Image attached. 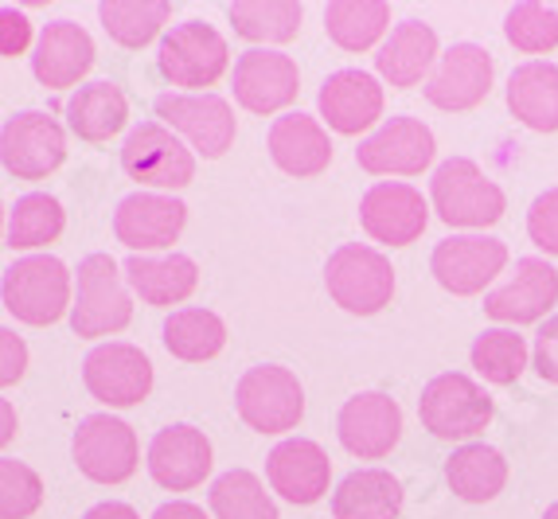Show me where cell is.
Segmentation results:
<instances>
[{"label": "cell", "instance_id": "cell-24", "mask_svg": "<svg viewBox=\"0 0 558 519\" xmlns=\"http://www.w3.org/2000/svg\"><path fill=\"white\" fill-rule=\"evenodd\" d=\"M94 67V39L75 20H51L36 39V56H32V74L47 90H66L75 86ZM78 90V86H75Z\"/></svg>", "mask_w": 558, "mask_h": 519}, {"label": "cell", "instance_id": "cell-29", "mask_svg": "<svg viewBox=\"0 0 558 519\" xmlns=\"http://www.w3.org/2000/svg\"><path fill=\"white\" fill-rule=\"evenodd\" d=\"M402 484L387 469H355L332 492L336 519H399Z\"/></svg>", "mask_w": 558, "mask_h": 519}, {"label": "cell", "instance_id": "cell-10", "mask_svg": "<svg viewBox=\"0 0 558 519\" xmlns=\"http://www.w3.org/2000/svg\"><path fill=\"white\" fill-rule=\"evenodd\" d=\"M153 110H157L160 125L184 133L187 145L207 160L223 157L227 148L234 145V133H239V121H234L231 102L219 98V94H184V90L172 94L168 90L153 102Z\"/></svg>", "mask_w": 558, "mask_h": 519}, {"label": "cell", "instance_id": "cell-34", "mask_svg": "<svg viewBox=\"0 0 558 519\" xmlns=\"http://www.w3.org/2000/svg\"><path fill=\"white\" fill-rule=\"evenodd\" d=\"M98 20L113 44L137 51L165 32V24L172 20V4L168 0H106L98 4Z\"/></svg>", "mask_w": 558, "mask_h": 519}, {"label": "cell", "instance_id": "cell-5", "mask_svg": "<svg viewBox=\"0 0 558 519\" xmlns=\"http://www.w3.org/2000/svg\"><path fill=\"white\" fill-rule=\"evenodd\" d=\"M418 418L441 442H469L493 422V395L461 371H446L422 387Z\"/></svg>", "mask_w": 558, "mask_h": 519}, {"label": "cell", "instance_id": "cell-16", "mask_svg": "<svg viewBox=\"0 0 558 519\" xmlns=\"http://www.w3.org/2000/svg\"><path fill=\"white\" fill-rule=\"evenodd\" d=\"M493 79L496 63L481 44H453L449 51H441L438 67L426 79V102L446 113L473 110L488 98Z\"/></svg>", "mask_w": 558, "mask_h": 519}, {"label": "cell", "instance_id": "cell-22", "mask_svg": "<svg viewBox=\"0 0 558 519\" xmlns=\"http://www.w3.org/2000/svg\"><path fill=\"white\" fill-rule=\"evenodd\" d=\"M149 476L168 492H192L211 473V442L196 426H165L149 442Z\"/></svg>", "mask_w": 558, "mask_h": 519}, {"label": "cell", "instance_id": "cell-43", "mask_svg": "<svg viewBox=\"0 0 558 519\" xmlns=\"http://www.w3.org/2000/svg\"><path fill=\"white\" fill-rule=\"evenodd\" d=\"M535 371L543 383H558V316L535 333Z\"/></svg>", "mask_w": 558, "mask_h": 519}, {"label": "cell", "instance_id": "cell-26", "mask_svg": "<svg viewBox=\"0 0 558 519\" xmlns=\"http://www.w3.org/2000/svg\"><path fill=\"white\" fill-rule=\"evenodd\" d=\"M438 32L422 24V20H402L395 24L391 36L383 39L379 56H375V71L395 86V90H410L418 86L426 74L438 67Z\"/></svg>", "mask_w": 558, "mask_h": 519}, {"label": "cell", "instance_id": "cell-30", "mask_svg": "<svg viewBox=\"0 0 558 519\" xmlns=\"http://www.w3.org/2000/svg\"><path fill=\"white\" fill-rule=\"evenodd\" d=\"M446 481L465 504H488L508 484V461L493 445L469 442L453 449V457L446 461Z\"/></svg>", "mask_w": 558, "mask_h": 519}, {"label": "cell", "instance_id": "cell-1", "mask_svg": "<svg viewBox=\"0 0 558 519\" xmlns=\"http://www.w3.org/2000/svg\"><path fill=\"white\" fill-rule=\"evenodd\" d=\"M71 269L66 262H59L56 254H32V258H20L4 269V281H0V297H4V309H9L16 321L24 325H56L59 316L71 313Z\"/></svg>", "mask_w": 558, "mask_h": 519}, {"label": "cell", "instance_id": "cell-44", "mask_svg": "<svg viewBox=\"0 0 558 519\" xmlns=\"http://www.w3.org/2000/svg\"><path fill=\"white\" fill-rule=\"evenodd\" d=\"M0 348H4V360H0V383L12 387V383L24 379V367H28V348L12 328H0Z\"/></svg>", "mask_w": 558, "mask_h": 519}, {"label": "cell", "instance_id": "cell-46", "mask_svg": "<svg viewBox=\"0 0 558 519\" xmlns=\"http://www.w3.org/2000/svg\"><path fill=\"white\" fill-rule=\"evenodd\" d=\"M83 519H141V516L130 508V504H121V500H106V504H94V508L86 511Z\"/></svg>", "mask_w": 558, "mask_h": 519}, {"label": "cell", "instance_id": "cell-36", "mask_svg": "<svg viewBox=\"0 0 558 519\" xmlns=\"http://www.w3.org/2000/svg\"><path fill=\"white\" fill-rule=\"evenodd\" d=\"M63 227H66V212L56 195L28 192L12 204L4 242H9L12 251H39L47 242H56L63 234Z\"/></svg>", "mask_w": 558, "mask_h": 519}, {"label": "cell", "instance_id": "cell-38", "mask_svg": "<svg viewBox=\"0 0 558 519\" xmlns=\"http://www.w3.org/2000/svg\"><path fill=\"white\" fill-rule=\"evenodd\" d=\"M473 360L476 375L484 383H496V387H508L527 371V340H523L515 328H484L473 340Z\"/></svg>", "mask_w": 558, "mask_h": 519}, {"label": "cell", "instance_id": "cell-27", "mask_svg": "<svg viewBox=\"0 0 558 519\" xmlns=\"http://www.w3.org/2000/svg\"><path fill=\"white\" fill-rule=\"evenodd\" d=\"M121 269H125V281L133 286V293L153 309L180 305L199 286V269L187 254H165V258L130 254Z\"/></svg>", "mask_w": 558, "mask_h": 519}, {"label": "cell", "instance_id": "cell-21", "mask_svg": "<svg viewBox=\"0 0 558 519\" xmlns=\"http://www.w3.org/2000/svg\"><path fill=\"white\" fill-rule=\"evenodd\" d=\"M266 481L289 504H317L332 481V461L317 442L308 437H286L266 457Z\"/></svg>", "mask_w": 558, "mask_h": 519}, {"label": "cell", "instance_id": "cell-2", "mask_svg": "<svg viewBox=\"0 0 558 519\" xmlns=\"http://www.w3.org/2000/svg\"><path fill=\"white\" fill-rule=\"evenodd\" d=\"M429 204L449 227H493L504 219V188L481 172V165L469 157H449L434 168L429 180Z\"/></svg>", "mask_w": 558, "mask_h": 519}, {"label": "cell", "instance_id": "cell-11", "mask_svg": "<svg viewBox=\"0 0 558 519\" xmlns=\"http://www.w3.org/2000/svg\"><path fill=\"white\" fill-rule=\"evenodd\" d=\"M0 160L16 180H47L66 160V133L51 113H12L0 130Z\"/></svg>", "mask_w": 558, "mask_h": 519}, {"label": "cell", "instance_id": "cell-28", "mask_svg": "<svg viewBox=\"0 0 558 519\" xmlns=\"http://www.w3.org/2000/svg\"><path fill=\"white\" fill-rule=\"evenodd\" d=\"M508 110L535 133H558V67L531 59L508 74Z\"/></svg>", "mask_w": 558, "mask_h": 519}, {"label": "cell", "instance_id": "cell-40", "mask_svg": "<svg viewBox=\"0 0 558 519\" xmlns=\"http://www.w3.org/2000/svg\"><path fill=\"white\" fill-rule=\"evenodd\" d=\"M44 504V481L32 464L16 457H0V516L28 519Z\"/></svg>", "mask_w": 558, "mask_h": 519}, {"label": "cell", "instance_id": "cell-23", "mask_svg": "<svg viewBox=\"0 0 558 519\" xmlns=\"http://www.w3.org/2000/svg\"><path fill=\"white\" fill-rule=\"evenodd\" d=\"M317 106L328 130L355 137V133L372 130L375 121L383 118V86L375 74L344 67V71H332L325 79V86L317 94Z\"/></svg>", "mask_w": 558, "mask_h": 519}, {"label": "cell", "instance_id": "cell-20", "mask_svg": "<svg viewBox=\"0 0 558 519\" xmlns=\"http://www.w3.org/2000/svg\"><path fill=\"white\" fill-rule=\"evenodd\" d=\"M558 301V269L547 258H520L515 274L484 297V313L504 325H535Z\"/></svg>", "mask_w": 558, "mask_h": 519}, {"label": "cell", "instance_id": "cell-31", "mask_svg": "<svg viewBox=\"0 0 558 519\" xmlns=\"http://www.w3.org/2000/svg\"><path fill=\"white\" fill-rule=\"evenodd\" d=\"M125 121H130V102L113 83H86L66 98V125L83 141H110L113 133L125 130Z\"/></svg>", "mask_w": 558, "mask_h": 519}, {"label": "cell", "instance_id": "cell-9", "mask_svg": "<svg viewBox=\"0 0 558 519\" xmlns=\"http://www.w3.org/2000/svg\"><path fill=\"white\" fill-rule=\"evenodd\" d=\"M71 457L86 481L121 484L137 473L141 445L130 422H121L113 414H86L71 437Z\"/></svg>", "mask_w": 558, "mask_h": 519}, {"label": "cell", "instance_id": "cell-15", "mask_svg": "<svg viewBox=\"0 0 558 519\" xmlns=\"http://www.w3.org/2000/svg\"><path fill=\"white\" fill-rule=\"evenodd\" d=\"M231 90L234 102L251 113H278L286 110L301 90V71L298 63L270 47H251L234 59L231 71Z\"/></svg>", "mask_w": 558, "mask_h": 519}, {"label": "cell", "instance_id": "cell-39", "mask_svg": "<svg viewBox=\"0 0 558 519\" xmlns=\"http://www.w3.org/2000/svg\"><path fill=\"white\" fill-rule=\"evenodd\" d=\"M504 36L515 51H527V56H543V51H555L558 47V12L547 4H515L508 16H504Z\"/></svg>", "mask_w": 558, "mask_h": 519}, {"label": "cell", "instance_id": "cell-35", "mask_svg": "<svg viewBox=\"0 0 558 519\" xmlns=\"http://www.w3.org/2000/svg\"><path fill=\"white\" fill-rule=\"evenodd\" d=\"M227 16L234 32L251 44H289L298 39L305 12L298 0H239L227 9Z\"/></svg>", "mask_w": 558, "mask_h": 519}, {"label": "cell", "instance_id": "cell-12", "mask_svg": "<svg viewBox=\"0 0 558 519\" xmlns=\"http://www.w3.org/2000/svg\"><path fill=\"white\" fill-rule=\"evenodd\" d=\"M438 141L434 130L418 118H387L367 141H360L355 160L372 177H418L434 165Z\"/></svg>", "mask_w": 558, "mask_h": 519}, {"label": "cell", "instance_id": "cell-6", "mask_svg": "<svg viewBox=\"0 0 558 519\" xmlns=\"http://www.w3.org/2000/svg\"><path fill=\"white\" fill-rule=\"evenodd\" d=\"M227 63H231L227 39L204 20H184L168 28L157 47V71L165 74V83L184 86V94H207L204 86L219 83Z\"/></svg>", "mask_w": 558, "mask_h": 519}, {"label": "cell", "instance_id": "cell-3", "mask_svg": "<svg viewBox=\"0 0 558 519\" xmlns=\"http://www.w3.org/2000/svg\"><path fill=\"white\" fill-rule=\"evenodd\" d=\"M325 286L336 305L355 316H375L391 305L395 297V266L387 254H379L367 242H344L328 254Z\"/></svg>", "mask_w": 558, "mask_h": 519}, {"label": "cell", "instance_id": "cell-7", "mask_svg": "<svg viewBox=\"0 0 558 519\" xmlns=\"http://www.w3.org/2000/svg\"><path fill=\"white\" fill-rule=\"evenodd\" d=\"M234 410L258 434H289L305 418V387L289 367L262 363V367H251L239 379Z\"/></svg>", "mask_w": 558, "mask_h": 519}, {"label": "cell", "instance_id": "cell-47", "mask_svg": "<svg viewBox=\"0 0 558 519\" xmlns=\"http://www.w3.org/2000/svg\"><path fill=\"white\" fill-rule=\"evenodd\" d=\"M543 519H558V504H550V508L543 511Z\"/></svg>", "mask_w": 558, "mask_h": 519}, {"label": "cell", "instance_id": "cell-13", "mask_svg": "<svg viewBox=\"0 0 558 519\" xmlns=\"http://www.w3.org/2000/svg\"><path fill=\"white\" fill-rule=\"evenodd\" d=\"M83 383L94 399L106 402V407H137V402L149 399L153 390V363L137 343H98L83 360Z\"/></svg>", "mask_w": 558, "mask_h": 519}, {"label": "cell", "instance_id": "cell-19", "mask_svg": "<svg viewBox=\"0 0 558 519\" xmlns=\"http://www.w3.org/2000/svg\"><path fill=\"white\" fill-rule=\"evenodd\" d=\"M336 434L348 454L360 461H379L402 437V407L383 390H363L348 399L336 418Z\"/></svg>", "mask_w": 558, "mask_h": 519}, {"label": "cell", "instance_id": "cell-18", "mask_svg": "<svg viewBox=\"0 0 558 519\" xmlns=\"http://www.w3.org/2000/svg\"><path fill=\"white\" fill-rule=\"evenodd\" d=\"M184 222H187L184 200L165 192H133L113 212V234L133 254H149L172 246L180 239V231H184Z\"/></svg>", "mask_w": 558, "mask_h": 519}, {"label": "cell", "instance_id": "cell-25", "mask_svg": "<svg viewBox=\"0 0 558 519\" xmlns=\"http://www.w3.org/2000/svg\"><path fill=\"white\" fill-rule=\"evenodd\" d=\"M270 157L281 172L289 177H320L328 165H332V141H328V130L317 118L308 113H281L270 125Z\"/></svg>", "mask_w": 558, "mask_h": 519}, {"label": "cell", "instance_id": "cell-8", "mask_svg": "<svg viewBox=\"0 0 558 519\" xmlns=\"http://www.w3.org/2000/svg\"><path fill=\"white\" fill-rule=\"evenodd\" d=\"M121 168L130 180L145 188H160V192H177V188H187L196 180L192 148L160 121L133 125L125 145H121Z\"/></svg>", "mask_w": 558, "mask_h": 519}, {"label": "cell", "instance_id": "cell-41", "mask_svg": "<svg viewBox=\"0 0 558 519\" xmlns=\"http://www.w3.org/2000/svg\"><path fill=\"white\" fill-rule=\"evenodd\" d=\"M527 234L539 251L558 254V188L535 195V204L527 212Z\"/></svg>", "mask_w": 558, "mask_h": 519}, {"label": "cell", "instance_id": "cell-14", "mask_svg": "<svg viewBox=\"0 0 558 519\" xmlns=\"http://www.w3.org/2000/svg\"><path fill=\"white\" fill-rule=\"evenodd\" d=\"M504 266H508V246L493 234H449L429 254L434 278L453 297L484 293Z\"/></svg>", "mask_w": 558, "mask_h": 519}, {"label": "cell", "instance_id": "cell-32", "mask_svg": "<svg viewBox=\"0 0 558 519\" xmlns=\"http://www.w3.org/2000/svg\"><path fill=\"white\" fill-rule=\"evenodd\" d=\"M391 28L387 0H332L325 9V32L344 51H372Z\"/></svg>", "mask_w": 558, "mask_h": 519}, {"label": "cell", "instance_id": "cell-42", "mask_svg": "<svg viewBox=\"0 0 558 519\" xmlns=\"http://www.w3.org/2000/svg\"><path fill=\"white\" fill-rule=\"evenodd\" d=\"M28 44H32L28 16H24L20 9H12V4H4V9H0V56L16 59L28 51Z\"/></svg>", "mask_w": 558, "mask_h": 519}, {"label": "cell", "instance_id": "cell-33", "mask_svg": "<svg viewBox=\"0 0 558 519\" xmlns=\"http://www.w3.org/2000/svg\"><path fill=\"white\" fill-rule=\"evenodd\" d=\"M165 348L184 363H204L227 348V325L223 316L211 309H177L165 321Z\"/></svg>", "mask_w": 558, "mask_h": 519}, {"label": "cell", "instance_id": "cell-4", "mask_svg": "<svg viewBox=\"0 0 558 519\" xmlns=\"http://www.w3.org/2000/svg\"><path fill=\"white\" fill-rule=\"evenodd\" d=\"M133 321V301L121 281V266L110 254H86L75 269V305L71 328L83 340L113 336Z\"/></svg>", "mask_w": 558, "mask_h": 519}, {"label": "cell", "instance_id": "cell-45", "mask_svg": "<svg viewBox=\"0 0 558 519\" xmlns=\"http://www.w3.org/2000/svg\"><path fill=\"white\" fill-rule=\"evenodd\" d=\"M153 519H207L199 504H187V500H168L153 511Z\"/></svg>", "mask_w": 558, "mask_h": 519}, {"label": "cell", "instance_id": "cell-37", "mask_svg": "<svg viewBox=\"0 0 558 519\" xmlns=\"http://www.w3.org/2000/svg\"><path fill=\"white\" fill-rule=\"evenodd\" d=\"M215 519H278V504L251 469H227L207 492Z\"/></svg>", "mask_w": 558, "mask_h": 519}, {"label": "cell", "instance_id": "cell-17", "mask_svg": "<svg viewBox=\"0 0 558 519\" xmlns=\"http://www.w3.org/2000/svg\"><path fill=\"white\" fill-rule=\"evenodd\" d=\"M360 222L363 231L372 234L383 246H410L418 242L429 222V204L414 184H399V180H383L372 184L360 200Z\"/></svg>", "mask_w": 558, "mask_h": 519}]
</instances>
